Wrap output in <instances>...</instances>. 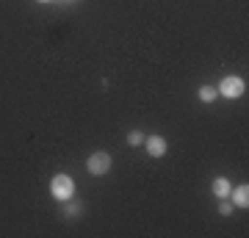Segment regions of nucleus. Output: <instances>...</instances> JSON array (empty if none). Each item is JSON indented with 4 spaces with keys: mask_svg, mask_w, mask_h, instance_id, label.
<instances>
[{
    "mask_svg": "<svg viewBox=\"0 0 249 238\" xmlns=\"http://www.w3.org/2000/svg\"><path fill=\"white\" fill-rule=\"evenodd\" d=\"M230 180H227V177H216L213 180V194L219 197V200H227V197H230Z\"/></svg>",
    "mask_w": 249,
    "mask_h": 238,
    "instance_id": "423d86ee",
    "label": "nucleus"
},
{
    "mask_svg": "<svg viewBox=\"0 0 249 238\" xmlns=\"http://www.w3.org/2000/svg\"><path fill=\"white\" fill-rule=\"evenodd\" d=\"M39 3H47V0H39Z\"/></svg>",
    "mask_w": 249,
    "mask_h": 238,
    "instance_id": "9b49d317",
    "label": "nucleus"
},
{
    "mask_svg": "<svg viewBox=\"0 0 249 238\" xmlns=\"http://www.w3.org/2000/svg\"><path fill=\"white\" fill-rule=\"evenodd\" d=\"M144 144H147V152L152 158H163L166 155V139L163 136H150V139H144Z\"/></svg>",
    "mask_w": 249,
    "mask_h": 238,
    "instance_id": "20e7f679",
    "label": "nucleus"
},
{
    "mask_svg": "<svg viewBox=\"0 0 249 238\" xmlns=\"http://www.w3.org/2000/svg\"><path fill=\"white\" fill-rule=\"evenodd\" d=\"M80 213V205H67V216H78Z\"/></svg>",
    "mask_w": 249,
    "mask_h": 238,
    "instance_id": "1a4fd4ad",
    "label": "nucleus"
},
{
    "mask_svg": "<svg viewBox=\"0 0 249 238\" xmlns=\"http://www.w3.org/2000/svg\"><path fill=\"white\" fill-rule=\"evenodd\" d=\"M216 97H219V92H216L213 86H202L199 89V100H202V103H213Z\"/></svg>",
    "mask_w": 249,
    "mask_h": 238,
    "instance_id": "0eeeda50",
    "label": "nucleus"
},
{
    "mask_svg": "<svg viewBox=\"0 0 249 238\" xmlns=\"http://www.w3.org/2000/svg\"><path fill=\"white\" fill-rule=\"evenodd\" d=\"M222 97H230V100H235V97H241L244 92H247V83L238 78V75H230V78H224L222 80V86L216 89Z\"/></svg>",
    "mask_w": 249,
    "mask_h": 238,
    "instance_id": "7ed1b4c3",
    "label": "nucleus"
},
{
    "mask_svg": "<svg viewBox=\"0 0 249 238\" xmlns=\"http://www.w3.org/2000/svg\"><path fill=\"white\" fill-rule=\"evenodd\" d=\"M230 197H232V205H238V208H247L249 205V185H238V188H230Z\"/></svg>",
    "mask_w": 249,
    "mask_h": 238,
    "instance_id": "39448f33",
    "label": "nucleus"
},
{
    "mask_svg": "<svg viewBox=\"0 0 249 238\" xmlns=\"http://www.w3.org/2000/svg\"><path fill=\"white\" fill-rule=\"evenodd\" d=\"M127 144H130V147H139V144H144V133L130 130V133H127Z\"/></svg>",
    "mask_w": 249,
    "mask_h": 238,
    "instance_id": "6e6552de",
    "label": "nucleus"
},
{
    "mask_svg": "<svg viewBox=\"0 0 249 238\" xmlns=\"http://www.w3.org/2000/svg\"><path fill=\"white\" fill-rule=\"evenodd\" d=\"M219 211H222V213H224V216H227V213H230V211H232V202H222V205H219Z\"/></svg>",
    "mask_w": 249,
    "mask_h": 238,
    "instance_id": "9d476101",
    "label": "nucleus"
},
{
    "mask_svg": "<svg viewBox=\"0 0 249 238\" xmlns=\"http://www.w3.org/2000/svg\"><path fill=\"white\" fill-rule=\"evenodd\" d=\"M50 194L58 200V202H70L72 194H75V180L70 175H55L53 183H50Z\"/></svg>",
    "mask_w": 249,
    "mask_h": 238,
    "instance_id": "f257e3e1",
    "label": "nucleus"
},
{
    "mask_svg": "<svg viewBox=\"0 0 249 238\" xmlns=\"http://www.w3.org/2000/svg\"><path fill=\"white\" fill-rule=\"evenodd\" d=\"M86 169H89V175L94 177H103L111 172V155L108 152H94V155H89V161H86Z\"/></svg>",
    "mask_w": 249,
    "mask_h": 238,
    "instance_id": "f03ea898",
    "label": "nucleus"
}]
</instances>
